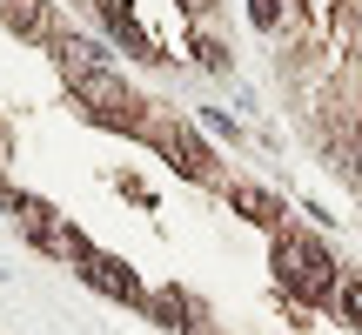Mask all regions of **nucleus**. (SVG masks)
I'll return each mask as SVG.
<instances>
[{
  "instance_id": "1",
  "label": "nucleus",
  "mask_w": 362,
  "mask_h": 335,
  "mask_svg": "<svg viewBox=\"0 0 362 335\" xmlns=\"http://www.w3.org/2000/svg\"><path fill=\"white\" fill-rule=\"evenodd\" d=\"M275 282L296 302H329L336 295V255L309 235H275Z\"/></svg>"
},
{
  "instance_id": "2",
  "label": "nucleus",
  "mask_w": 362,
  "mask_h": 335,
  "mask_svg": "<svg viewBox=\"0 0 362 335\" xmlns=\"http://www.w3.org/2000/svg\"><path fill=\"white\" fill-rule=\"evenodd\" d=\"M67 88H74V107H88L94 121H107V128H141V101L128 94V81L115 74V67H67Z\"/></svg>"
},
{
  "instance_id": "3",
  "label": "nucleus",
  "mask_w": 362,
  "mask_h": 335,
  "mask_svg": "<svg viewBox=\"0 0 362 335\" xmlns=\"http://www.w3.org/2000/svg\"><path fill=\"white\" fill-rule=\"evenodd\" d=\"M74 275H81V282H88V288H101V295H115V302H134V309H141V302H148L141 275H134V269H128V261H121V255H94V248H88V255L74 261Z\"/></svg>"
},
{
  "instance_id": "4",
  "label": "nucleus",
  "mask_w": 362,
  "mask_h": 335,
  "mask_svg": "<svg viewBox=\"0 0 362 335\" xmlns=\"http://www.w3.org/2000/svg\"><path fill=\"white\" fill-rule=\"evenodd\" d=\"M101 13H107V34H115L121 47H134L141 61H168V54H161V40L148 34L141 20H134V7H121V0H101Z\"/></svg>"
},
{
  "instance_id": "5",
  "label": "nucleus",
  "mask_w": 362,
  "mask_h": 335,
  "mask_svg": "<svg viewBox=\"0 0 362 335\" xmlns=\"http://www.w3.org/2000/svg\"><path fill=\"white\" fill-rule=\"evenodd\" d=\"M161 155H168L188 181H208V175H215V155H208V148L194 141L188 128H161Z\"/></svg>"
},
{
  "instance_id": "6",
  "label": "nucleus",
  "mask_w": 362,
  "mask_h": 335,
  "mask_svg": "<svg viewBox=\"0 0 362 335\" xmlns=\"http://www.w3.org/2000/svg\"><path fill=\"white\" fill-rule=\"evenodd\" d=\"M228 201L242 208L255 228H282V201H275L269 188H255V181H228Z\"/></svg>"
},
{
  "instance_id": "7",
  "label": "nucleus",
  "mask_w": 362,
  "mask_h": 335,
  "mask_svg": "<svg viewBox=\"0 0 362 335\" xmlns=\"http://www.w3.org/2000/svg\"><path fill=\"white\" fill-rule=\"evenodd\" d=\"M148 315H155L161 329H188L194 335V302L181 295V288H148V302H141Z\"/></svg>"
},
{
  "instance_id": "8",
  "label": "nucleus",
  "mask_w": 362,
  "mask_h": 335,
  "mask_svg": "<svg viewBox=\"0 0 362 335\" xmlns=\"http://www.w3.org/2000/svg\"><path fill=\"white\" fill-rule=\"evenodd\" d=\"M7 27L13 34H47V0H7Z\"/></svg>"
},
{
  "instance_id": "9",
  "label": "nucleus",
  "mask_w": 362,
  "mask_h": 335,
  "mask_svg": "<svg viewBox=\"0 0 362 335\" xmlns=\"http://www.w3.org/2000/svg\"><path fill=\"white\" fill-rule=\"evenodd\" d=\"M194 61H202L208 74H228V47H221V40H208V34L194 40Z\"/></svg>"
},
{
  "instance_id": "10",
  "label": "nucleus",
  "mask_w": 362,
  "mask_h": 335,
  "mask_svg": "<svg viewBox=\"0 0 362 335\" xmlns=\"http://www.w3.org/2000/svg\"><path fill=\"white\" fill-rule=\"evenodd\" d=\"M248 20H255L262 34H275V27H282V0H248Z\"/></svg>"
},
{
  "instance_id": "11",
  "label": "nucleus",
  "mask_w": 362,
  "mask_h": 335,
  "mask_svg": "<svg viewBox=\"0 0 362 335\" xmlns=\"http://www.w3.org/2000/svg\"><path fill=\"white\" fill-rule=\"evenodd\" d=\"M342 322L362 329V282H342Z\"/></svg>"
},
{
  "instance_id": "12",
  "label": "nucleus",
  "mask_w": 362,
  "mask_h": 335,
  "mask_svg": "<svg viewBox=\"0 0 362 335\" xmlns=\"http://www.w3.org/2000/svg\"><path fill=\"white\" fill-rule=\"evenodd\" d=\"M356 175H362V155H356Z\"/></svg>"
}]
</instances>
